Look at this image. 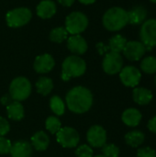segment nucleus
<instances>
[{
    "label": "nucleus",
    "instance_id": "6ab92c4d",
    "mask_svg": "<svg viewBox=\"0 0 156 157\" xmlns=\"http://www.w3.org/2000/svg\"><path fill=\"white\" fill-rule=\"evenodd\" d=\"M133 100L140 106L148 105L153 99V93L145 87H135L133 89Z\"/></svg>",
    "mask_w": 156,
    "mask_h": 157
},
{
    "label": "nucleus",
    "instance_id": "b1692460",
    "mask_svg": "<svg viewBox=\"0 0 156 157\" xmlns=\"http://www.w3.org/2000/svg\"><path fill=\"white\" fill-rule=\"evenodd\" d=\"M127 43V40L126 38H124L122 35H115L113 36L108 42V49L110 50V52H118L120 53L122 52L125 45Z\"/></svg>",
    "mask_w": 156,
    "mask_h": 157
},
{
    "label": "nucleus",
    "instance_id": "a878e982",
    "mask_svg": "<svg viewBox=\"0 0 156 157\" xmlns=\"http://www.w3.org/2000/svg\"><path fill=\"white\" fill-rule=\"evenodd\" d=\"M141 69L143 72L148 75H153L156 73V57L147 56L143 58L141 62Z\"/></svg>",
    "mask_w": 156,
    "mask_h": 157
},
{
    "label": "nucleus",
    "instance_id": "e433bc0d",
    "mask_svg": "<svg viewBox=\"0 0 156 157\" xmlns=\"http://www.w3.org/2000/svg\"><path fill=\"white\" fill-rule=\"evenodd\" d=\"M80 3L84 4V5H90L96 2V0H78Z\"/></svg>",
    "mask_w": 156,
    "mask_h": 157
},
{
    "label": "nucleus",
    "instance_id": "5701e85b",
    "mask_svg": "<svg viewBox=\"0 0 156 157\" xmlns=\"http://www.w3.org/2000/svg\"><path fill=\"white\" fill-rule=\"evenodd\" d=\"M36 88L38 93L42 96H47L51 92L53 88V82L49 77L41 76L36 82Z\"/></svg>",
    "mask_w": 156,
    "mask_h": 157
},
{
    "label": "nucleus",
    "instance_id": "f3484780",
    "mask_svg": "<svg viewBox=\"0 0 156 157\" xmlns=\"http://www.w3.org/2000/svg\"><path fill=\"white\" fill-rule=\"evenodd\" d=\"M143 115L141 111L135 108L127 109L121 116L122 122L129 127H136L140 124Z\"/></svg>",
    "mask_w": 156,
    "mask_h": 157
},
{
    "label": "nucleus",
    "instance_id": "dca6fc26",
    "mask_svg": "<svg viewBox=\"0 0 156 157\" xmlns=\"http://www.w3.org/2000/svg\"><path fill=\"white\" fill-rule=\"evenodd\" d=\"M56 5L51 0H42L37 6V15L43 19L51 18L56 13Z\"/></svg>",
    "mask_w": 156,
    "mask_h": 157
},
{
    "label": "nucleus",
    "instance_id": "9b49d317",
    "mask_svg": "<svg viewBox=\"0 0 156 157\" xmlns=\"http://www.w3.org/2000/svg\"><path fill=\"white\" fill-rule=\"evenodd\" d=\"M86 140L91 147H103L107 143V132L103 127L99 125H94L87 131Z\"/></svg>",
    "mask_w": 156,
    "mask_h": 157
},
{
    "label": "nucleus",
    "instance_id": "c9c22d12",
    "mask_svg": "<svg viewBox=\"0 0 156 157\" xmlns=\"http://www.w3.org/2000/svg\"><path fill=\"white\" fill-rule=\"evenodd\" d=\"M57 1L63 6H71L74 3V0H57Z\"/></svg>",
    "mask_w": 156,
    "mask_h": 157
},
{
    "label": "nucleus",
    "instance_id": "c756f323",
    "mask_svg": "<svg viewBox=\"0 0 156 157\" xmlns=\"http://www.w3.org/2000/svg\"><path fill=\"white\" fill-rule=\"evenodd\" d=\"M75 155L77 157H93L92 147L87 144H82L76 149Z\"/></svg>",
    "mask_w": 156,
    "mask_h": 157
},
{
    "label": "nucleus",
    "instance_id": "c85d7f7f",
    "mask_svg": "<svg viewBox=\"0 0 156 157\" xmlns=\"http://www.w3.org/2000/svg\"><path fill=\"white\" fill-rule=\"evenodd\" d=\"M102 153L103 155H105L106 157H119L120 148L113 144H106L102 147Z\"/></svg>",
    "mask_w": 156,
    "mask_h": 157
},
{
    "label": "nucleus",
    "instance_id": "2eb2a0df",
    "mask_svg": "<svg viewBox=\"0 0 156 157\" xmlns=\"http://www.w3.org/2000/svg\"><path fill=\"white\" fill-rule=\"evenodd\" d=\"M10 155L12 157H31L32 146L27 141H18L12 144Z\"/></svg>",
    "mask_w": 156,
    "mask_h": 157
},
{
    "label": "nucleus",
    "instance_id": "a211bd4d",
    "mask_svg": "<svg viewBox=\"0 0 156 157\" xmlns=\"http://www.w3.org/2000/svg\"><path fill=\"white\" fill-rule=\"evenodd\" d=\"M147 9L143 6H136L128 11L129 23L131 25H142L147 18Z\"/></svg>",
    "mask_w": 156,
    "mask_h": 157
},
{
    "label": "nucleus",
    "instance_id": "f704fd0d",
    "mask_svg": "<svg viewBox=\"0 0 156 157\" xmlns=\"http://www.w3.org/2000/svg\"><path fill=\"white\" fill-rule=\"evenodd\" d=\"M97 48L98 49V52H99V53L100 54H103L104 52H107V50L108 49V47H106L102 42H99L97 45Z\"/></svg>",
    "mask_w": 156,
    "mask_h": 157
},
{
    "label": "nucleus",
    "instance_id": "9d476101",
    "mask_svg": "<svg viewBox=\"0 0 156 157\" xmlns=\"http://www.w3.org/2000/svg\"><path fill=\"white\" fill-rule=\"evenodd\" d=\"M120 78L121 83L128 87H136L142 78L141 71L132 65L125 66L120 72Z\"/></svg>",
    "mask_w": 156,
    "mask_h": 157
},
{
    "label": "nucleus",
    "instance_id": "f257e3e1",
    "mask_svg": "<svg viewBox=\"0 0 156 157\" xmlns=\"http://www.w3.org/2000/svg\"><path fill=\"white\" fill-rule=\"evenodd\" d=\"M65 101L69 110L76 114H83L91 109L93 95L88 88L78 86L68 91Z\"/></svg>",
    "mask_w": 156,
    "mask_h": 157
},
{
    "label": "nucleus",
    "instance_id": "6e6552de",
    "mask_svg": "<svg viewBox=\"0 0 156 157\" xmlns=\"http://www.w3.org/2000/svg\"><path fill=\"white\" fill-rule=\"evenodd\" d=\"M102 67L104 72L108 75H113L119 74L123 68L122 56L120 53L114 52H107L102 62Z\"/></svg>",
    "mask_w": 156,
    "mask_h": 157
},
{
    "label": "nucleus",
    "instance_id": "cd10ccee",
    "mask_svg": "<svg viewBox=\"0 0 156 157\" xmlns=\"http://www.w3.org/2000/svg\"><path fill=\"white\" fill-rule=\"evenodd\" d=\"M45 127L48 132L52 134H56L62 128V123L57 117L51 116L45 121Z\"/></svg>",
    "mask_w": 156,
    "mask_h": 157
},
{
    "label": "nucleus",
    "instance_id": "393cba45",
    "mask_svg": "<svg viewBox=\"0 0 156 157\" xmlns=\"http://www.w3.org/2000/svg\"><path fill=\"white\" fill-rule=\"evenodd\" d=\"M68 34L69 33L64 27H57L51 30L49 37L51 41L56 42V43H61L64 41L65 40H67Z\"/></svg>",
    "mask_w": 156,
    "mask_h": 157
},
{
    "label": "nucleus",
    "instance_id": "2f4dec72",
    "mask_svg": "<svg viewBox=\"0 0 156 157\" xmlns=\"http://www.w3.org/2000/svg\"><path fill=\"white\" fill-rule=\"evenodd\" d=\"M137 157H156L155 150L146 146L137 151Z\"/></svg>",
    "mask_w": 156,
    "mask_h": 157
},
{
    "label": "nucleus",
    "instance_id": "ddd939ff",
    "mask_svg": "<svg viewBox=\"0 0 156 157\" xmlns=\"http://www.w3.org/2000/svg\"><path fill=\"white\" fill-rule=\"evenodd\" d=\"M55 65L53 57L51 54L45 53L35 58L33 68L38 74H47L51 72Z\"/></svg>",
    "mask_w": 156,
    "mask_h": 157
},
{
    "label": "nucleus",
    "instance_id": "4468645a",
    "mask_svg": "<svg viewBox=\"0 0 156 157\" xmlns=\"http://www.w3.org/2000/svg\"><path fill=\"white\" fill-rule=\"evenodd\" d=\"M67 48L74 55H82L87 51L86 40L79 35H72L67 39Z\"/></svg>",
    "mask_w": 156,
    "mask_h": 157
},
{
    "label": "nucleus",
    "instance_id": "0eeeda50",
    "mask_svg": "<svg viewBox=\"0 0 156 157\" xmlns=\"http://www.w3.org/2000/svg\"><path fill=\"white\" fill-rule=\"evenodd\" d=\"M141 41L146 48V51H151L156 47V18L146 19L140 29Z\"/></svg>",
    "mask_w": 156,
    "mask_h": 157
},
{
    "label": "nucleus",
    "instance_id": "aec40b11",
    "mask_svg": "<svg viewBox=\"0 0 156 157\" xmlns=\"http://www.w3.org/2000/svg\"><path fill=\"white\" fill-rule=\"evenodd\" d=\"M50 144V138L47 133L40 131L36 132L31 138V146L40 152L45 151Z\"/></svg>",
    "mask_w": 156,
    "mask_h": 157
},
{
    "label": "nucleus",
    "instance_id": "7ed1b4c3",
    "mask_svg": "<svg viewBox=\"0 0 156 157\" xmlns=\"http://www.w3.org/2000/svg\"><path fill=\"white\" fill-rule=\"evenodd\" d=\"M86 63L77 55H71L64 59L62 64V79L68 81L73 77H79L86 73Z\"/></svg>",
    "mask_w": 156,
    "mask_h": 157
},
{
    "label": "nucleus",
    "instance_id": "1a4fd4ad",
    "mask_svg": "<svg viewBox=\"0 0 156 157\" xmlns=\"http://www.w3.org/2000/svg\"><path fill=\"white\" fill-rule=\"evenodd\" d=\"M57 142L64 148H74L80 141L79 133L76 130L71 127L61 128V130L56 133Z\"/></svg>",
    "mask_w": 156,
    "mask_h": 157
},
{
    "label": "nucleus",
    "instance_id": "473e14b6",
    "mask_svg": "<svg viewBox=\"0 0 156 157\" xmlns=\"http://www.w3.org/2000/svg\"><path fill=\"white\" fill-rule=\"evenodd\" d=\"M10 130V125L8 123V121L0 117V136H5Z\"/></svg>",
    "mask_w": 156,
    "mask_h": 157
},
{
    "label": "nucleus",
    "instance_id": "bb28decb",
    "mask_svg": "<svg viewBox=\"0 0 156 157\" xmlns=\"http://www.w3.org/2000/svg\"><path fill=\"white\" fill-rule=\"evenodd\" d=\"M50 108L57 116H62L65 112V105L63 99L58 96H53L50 100Z\"/></svg>",
    "mask_w": 156,
    "mask_h": 157
},
{
    "label": "nucleus",
    "instance_id": "412c9836",
    "mask_svg": "<svg viewBox=\"0 0 156 157\" xmlns=\"http://www.w3.org/2000/svg\"><path fill=\"white\" fill-rule=\"evenodd\" d=\"M7 116L12 121H20L24 118V108L18 101H13L6 106Z\"/></svg>",
    "mask_w": 156,
    "mask_h": 157
},
{
    "label": "nucleus",
    "instance_id": "72a5a7b5",
    "mask_svg": "<svg viewBox=\"0 0 156 157\" xmlns=\"http://www.w3.org/2000/svg\"><path fill=\"white\" fill-rule=\"evenodd\" d=\"M147 127H148L150 132H152L153 133H156V116H154V118H152L148 121Z\"/></svg>",
    "mask_w": 156,
    "mask_h": 157
},
{
    "label": "nucleus",
    "instance_id": "4c0bfd02",
    "mask_svg": "<svg viewBox=\"0 0 156 157\" xmlns=\"http://www.w3.org/2000/svg\"><path fill=\"white\" fill-rule=\"evenodd\" d=\"M149 1H151V2L154 3V4H156V0H149Z\"/></svg>",
    "mask_w": 156,
    "mask_h": 157
},
{
    "label": "nucleus",
    "instance_id": "423d86ee",
    "mask_svg": "<svg viewBox=\"0 0 156 157\" xmlns=\"http://www.w3.org/2000/svg\"><path fill=\"white\" fill-rule=\"evenodd\" d=\"M32 17L31 11L27 7H17L8 11L6 15V21L10 28H20L28 24Z\"/></svg>",
    "mask_w": 156,
    "mask_h": 157
},
{
    "label": "nucleus",
    "instance_id": "f03ea898",
    "mask_svg": "<svg viewBox=\"0 0 156 157\" xmlns=\"http://www.w3.org/2000/svg\"><path fill=\"white\" fill-rule=\"evenodd\" d=\"M102 22L106 29L119 31L129 24L128 11L120 6H113L105 12Z\"/></svg>",
    "mask_w": 156,
    "mask_h": 157
},
{
    "label": "nucleus",
    "instance_id": "58836bf2",
    "mask_svg": "<svg viewBox=\"0 0 156 157\" xmlns=\"http://www.w3.org/2000/svg\"><path fill=\"white\" fill-rule=\"evenodd\" d=\"M93 157H106L105 155H97V156H93Z\"/></svg>",
    "mask_w": 156,
    "mask_h": 157
},
{
    "label": "nucleus",
    "instance_id": "7c9ffc66",
    "mask_svg": "<svg viewBox=\"0 0 156 157\" xmlns=\"http://www.w3.org/2000/svg\"><path fill=\"white\" fill-rule=\"evenodd\" d=\"M11 146L12 144L8 139L4 136H0V155H6L10 153Z\"/></svg>",
    "mask_w": 156,
    "mask_h": 157
},
{
    "label": "nucleus",
    "instance_id": "39448f33",
    "mask_svg": "<svg viewBox=\"0 0 156 157\" xmlns=\"http://www.w3.org/2000/svg\"><path fill=\"white\" fill-rule=\"evenodd\" d=\"M87 17L79 11H75L68 15L65 18V29L72 35H79L84 32L88 26Z\"/></svg>",
    "mask_w": 156,
    "mask_h": 157
},
{
    "label": "nucleus",
    "instance_id": "f8f14e48",
    "mask_svg": "<svg viewBox=\"0 0 156 157\" xmlns=\"http://www.w3.org/2000/svg\"><path fill=\"white\" fill-rule=\"evenodd\" d=\"M122 52L128 60L136 62L141 60L144 56L146 52V48L142 41L131 40L127 41Z\"/></svg>",
    "mask_w": 156,
    "mask_h": 157
},
{
    "label": "nucleus",
    "instance_id": "4be33fe9",
    "mask_svg": "<svg viewBox=\"0 0 156 157\" xmlns=\"http://www.w3.org/2000/svg\"><path fill=\"white\" fill-rule=\"evenodd\" d=\"M144 140H145L144 133L138 130L131 131L125 135L126 144L133 148H137L140 145H142L144 143Z\"/></svg>",
    "mask_w": 156,
    "mask_h": 157
},
{
    "label": "nucleus",
    "instance_id": "ea45409f",
    "mask_svg": "<svg viewBox=\"0 0 156 157\" xmlns=\"http://www.w3.org/2000/svg\"><path fill=\"white\" fill-rule=\"evenodd\" d=\"M154 81H155V86H156V76H155V79H154Z\"/></svg>",
    "mask_w": 156,
    "mask_h": 157
},
{
    "label": "nucleus",
    "instance_id": "20e7f679",
    "mask_svg": "<svg viewBox=\"0 0 156 157\" xmlns=\"http://www.w3.org/2000/svg\"><path fill=\"white\" fill-rule=\"evenodd\" d=\"M31 93V84L24 76H18L12 80L9 86V96L14 101L21 102L27 99Z\"/></svg>",
    "mask_w": 156,
    "mask_h": 157
}]
</instances>
